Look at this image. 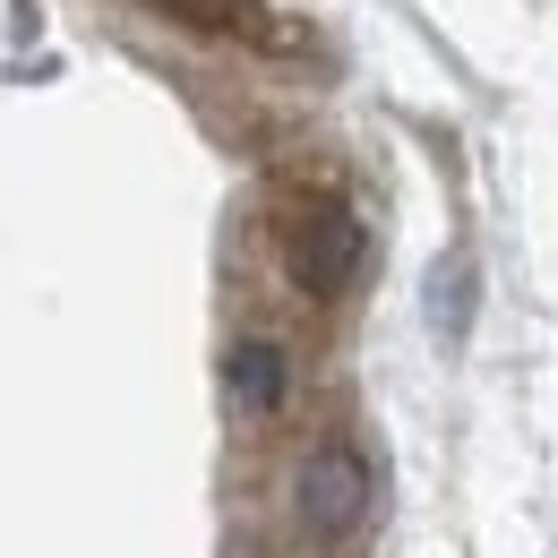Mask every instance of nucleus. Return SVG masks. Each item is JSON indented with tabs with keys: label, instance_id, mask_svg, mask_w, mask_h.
Returning <instances> with one entry per match:
<instances>
[{
	"label": "nucleus",
	"instance_id": "f257e3e1",
	"mask_svg": "<svg viewBox=\"0 0 558 558\" xmlns=\"http://www.w3.org/2000/svg\"><path fill=\"white\" fill-rule=\"evenodd\" d=\"M361 258H369V232H361V215H352L336 190H318V198H292V207H283V267H292V283H301L310 301L352 292Z\"/></svg>",
	"mask_w": 558,
	"mask_h": 558
},
{
	"label": "nucleus",
	"instance_id": "f03ea898",
	"mask_svg": "<svg viewBox=\"0 0 558 558\" xmlns=\"http://www.w3.org/2000/svg\"><path fill=\"white\" fill-rule=\"evenodd\" d=\"M369 498H378V489H369V464H361V447H344V438L310 447V464L292 473V515H301L310 542H344V533H361Z\"/></svg>",
	"mask_w": 558,
	"mask_h": 558
},
{
	"label": "nucleus",
	"instance_id": "7ed1b4c3",
	"mask_svg": "<svg viewBox=\"0 0 558 558\" xmlns=\"http://www.w3.org/2000/svg\"><path fill=\"white\" fill-rule=\"evenodd\" d=\"M223 387H232V413L241 421H276L283 396H292V352L276 336H241L232 361H223Z\"/></svg>",
	"mask_w": 558,
	"mask_h": 558
},
{
	"label": "nucleus",
	"instance_id": "20e7f679",
	"mask_svg": "<svg viewBox=\"0 0 558 558\" xmlns=\"http://www.w3.org/2000/svg\"><path fill=\"white\" fill-rule=\"evenodd\" d=\"M155 17L190 26V35H267V9L258 0H146Z\"/></svg>",
	"mask_w": 558,
	"mask_h": 558
},
{
	"label": "nucleus",
	"instance_id": "39448f33",
	"mask_svg": "<svg viewBox=\"0 0 558 558\" xmlns=\"http://www.w3.org/2000/svg\"><path fill=\"white\" fill-rule=\"evenodd\" d=\"M429 318H438V336H464V318H473V258H438V276H429Z\"/></svg>",
	"mask_w": 558,
	"mask_h": 558
}]
</instances>
